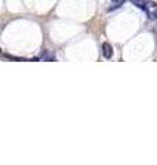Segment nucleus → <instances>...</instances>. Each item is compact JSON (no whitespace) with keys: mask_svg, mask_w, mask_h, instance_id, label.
Here are the masks:
<instances>
[{"mask_svg":"<svg viewBox=\"0 0 157 165\" xmlns=\"http://www.w3.org/2000/svg\"><path fill=\"white\" fill-rule=\"evenodd\" d=\"M143 10H145V13L149 17L150 21L157 19V3H154V1H146V6H145Z\"/></svg>","mask_w":157,"mask_h":165,"instance_id":"f257e3e1","label":"nucleus"},{"mask_svg":"<svg viewBox=\"0 0 157 165\" xmlns=\"http://www.w3.org/2000/svg\"><path fill=\"white\" fill-rule=\"evenodd\" d=\"M102 54H104V57L106 58V59H110V58L113 57V47L110 46V43L105 41V43L102 44Z\"/></svg>","mask_w":157,"mask_h":165,"instance_id":"f03ea898","label":"nucleus"},{"mask_svg":"<svg viewBox=\"0 0 157 165\" xmlns=\"http://www.w3.org/2000/svg\"><path fill=\"white\" fill-rule=\"evenodd\" d=\"M131 3L134 4V6H136V7H139V8H145V6H146V0H131Z\"/></svg>","mask_w":157,"mask_h":165,"instance_id":"7ed1b4c3","label":"nucleus"},{"mask_svg":"<svg viewBox=\"0 0 157 165\" xmlns=\"http://www.w3.org/2000/svg\"><path fill=\"white\" fill-rule=\"evenodd\" d=\"M113 3H116V4H121V3H124V0H112Z\"/></svg>","mask_w":157,"mask_h":165,"instance_id":"20e7f679","label":"nucleus"}]
</instances>
